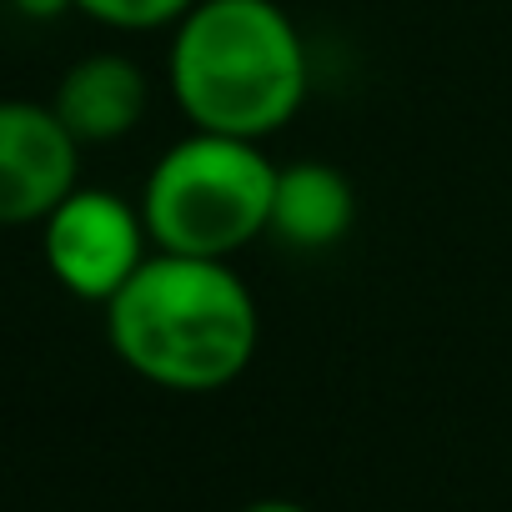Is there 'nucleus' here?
<instances>
[{"label": "nucleus", "instance_id": "nucleus-3", "mask_svg": "<svg viewBox=\"0 0 512 512\" xmlns=\"http://www.w3.org/2000/svg\"><path fill=\"white\" fill-rule=\"evenodd\" d=\"M272 196L277 161L262 151V141L191 131L156 156L141 191V216L156 251L231 262L236 251L267 236Z\"/></svg>", "mask_w": 512, "mask_h": 512}, {"label": "nucleus", "instance_id": "nucleus-4", "mask_svg": "<svg viewBox=\"0 0 512 512\" xmlns=\"http://www.w3.org/2000/svg\"><path fill=\"white\" fill-rule=\"evenodd\" d=\"M146 216L116 191L76 186L41 221V256L51 277L81 302H111L146 262Z\"/></svg>", "mask_w": 512, "mask_h": 512}, {"label": "nucleus", "instance_id": "nucleus-10", "mask_svg": "<svg viewBox=\"0 0 512 512\" xmlns=\"http://www.w3.org/2000/svg\"><path fill=\"white\" fill-rule=\"evenodd\" d=\"M241 512H312V507H302V502H292V497H256V502H246Z\"/></svg>", "mask_w": 512, "mask_h": 512}, {"label": "nucleus", "instance_id": "nucleus-7", "mask_svg": "<svg viewBox=\"0 0 512 512\" xmlns=\"http://www.w3.org/2000/svg\"><path fill=\"white\" fill-rule=\"evenodd\" d=\"M357 226V186L332 161H292L277 166V196H272V226L287 251H332Z\"/></svg>", "mask_w": 512, "mask_h": 512}, {"label": "nucleus", "instance_id": "nucleus-1", "mask_svg": "<svg viewBox=\"0 0 512 512\" xmlns=\"http://www.w3.org/2000/svg\"><path fill=\"white\" fill-rule=\"evenodd\" d=\"M106 342L141 382L206 397L251 367L262 312L231 262L156 251L106 302Z\"/></svg>", "mask_w": 512, "mask_h": 512}, {"label": "nucleus", "instance_id": "nucleus-5", "mask_svg": "<svg viewBox=\"0 0 512 512\" xmlns=\"http://www.w3.org/2000/svg\"><path fill=\"white\" fill-rule=\"evenodd\" d=\"M81 176V141L41 101H0V226L46 221Z\"/></svg>", "mask_w": 512, "mask_h": 512}, {"label": "nucleus", "instance_id": "nucleus-2", "mask_svg": "<svg viewBox=\"0 0 512 512\" xmlns=\"http://www.w3.org/2000/svg\"><path fill=\"white\" fill-rule=\"evenodd\" d=\"M171 31L166 81L191 131L267 141L302 116L312 61L277 0H196Z\"/></svg>", "mask_w": 512, "mask_h": 512}, {"label": "nucleus", "instance_id": "nucleus-6", "mask_svg": "<svg viewBox=\"0 0 512 512\" xmlns=\"http://www.w3.org/2000/svg\"><path fill=\"white\" fill-rule=\"evenodd\" d=\"M146 106H151V81L121 51L81 56L51 96V111L81 146H106L131 136L146 121Z\"/></svg>", "mask_w": 512, "mask_h": 512}, {"label": "nucleus", "instance_id": "nucleus-8", "mask_svg": "<svg viewBox=\"0 0 512 512\" xmlns=\"http://www.w3.org/2000/svg\"><path fill=\"white\" fill-rule=\"evenodd\" d=\"M196 0H76V11L111 31H161L176 26Z\"/></svg>", "mask_w": 512, "mask_h": 512}, {"label": "nucleus", "instance_id": "nucleus-9", "mask_svg": "<svg viewBox=\"0 0 512 512\" xmlns=\"http://www.w3.org/2000/svg\"><path fill=\"white\" fill-rule=\"evenodd\" d=\"M11 6H16L26 21H56V16L76 11V0H11Z\"/></svg>", "mask_w": 512, "mask_h": 512}]
</instances>
